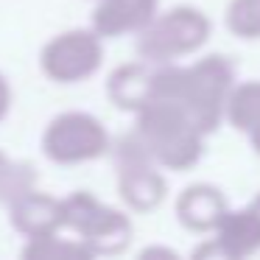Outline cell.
Segmentation results:
<instances>
[{
  "label": "cell",
  "instance_id": "15",
  "mask_svg": "<svg viewBox=\"0 0 260 260\" xmlns=\"http://www.w3.org/2000/svg\"><path fill=\"white\" fill-rule=\"evenodd\" d=\"M23 257L28 260H87L92 252L81 241H70V238H56V232L42 238H28V246L23 249Z\"/></svg>",
  "mask_w": 260,
  "mask_h": 260
},
{
  "label": "cell",
  "instance_id": "17",
  "mask_svg": "<svg viewBox=\"0 0 260 260\" xmlns=\"http://www.w3.org/2000/svg\"><path fill=\"white\" fill-rule=\"evenodd\" d=\"M9 107H12V90H9L6 79H3V76H0V120L6 118Z\"/></svg>",
  "mask_w": 260,
  "mask_h": 260
},
{
  "label": "cell",
  "instance_id": "2",
  "mask_svg": "<svg viewBox=\"0 0 260 260\" xmlns=\"http://www.w3.org/2000/svg\"><path fill=\"white\" fill-rule=\"evenodd\" d=\"M135 135L159 168L185 171L196 165L204 151V132L179 104L168 98H154L137 112Z\"/></svg>",
  "mask_w": 260,
  "mask_h": 260
},
{
  "label": "cell",
  "instance_id": "10",
  "mask_svg": "<svg viewBox=\"0 0 260 260\" xmlns=\"http://www.w3.org/2000/svg\"><path fill=\"white\" fill-rule=\"evenodd\" d=\"M157 17V0H98L92 12V28L107 37L140 34Z\"/></svg>",
  "mask_w": 260,
  "mask_h": 260
},
{
  "label": "cell",
  "instance_id": "13",
  "mask_svg": "<svg viewBox=\"0 0 260 260\" xmlns=\"http://www.w3.org/2000/svg\"><path fill=\"white\" fill-rule=\"evenodd\" d=\"M224 118L235 129L246 132L252 148L260 154V81H246V84L232 87L226 98Z\"/></svg>",
  "mask_w": 260,
  "mask_h": 260
},
{
  "label": "cell",
  "instance_id": "6",
  "mask_svg": "<svg viewBox=\"0 0 260 260\" xmlns=\"http://www.w3.org/2000/svg\"><path fill=\"white\" fill-rule=\"evenodd\" d=\"M115 168H118V190L120 199L137 213L159 207L165 199V179L159 174V165L143 146V140L132 135L120 137L115 146Z\"/></svg>",
  "mask_w": 260,
  "mask_h": 260
},
{
  "label": "cell",
  "instance_id": "5",
  "mask_svg": "<svg viewBox=\"0 0 260 260\" xmlns=\"http://www.w3.org/2000/svg\"><path fill=\"white\" fill-rule=\"evenodd\" d=\"M42 151L56 165L92 162L109 151V135L101 120L87 112H64L48 123Z\"/></svg>",
  "mask_w": 260,
  "mask_h": 260
},
{
  "label": "cell",
  "instance_id": "1",
  "mask_svg": "<svg viewBox=\"0 0 260 260\" xmlns=\"http://www.w3.org/2000/svg\"><path fill=\"white\" fill-rule=\"evenodd\" d=\"M232 87L235 68L226 56H204L190 68H154V98H168L179 104L204 135L218 129Z\"/></svg>",
  "mask_w": 260,
  "mask_h": 260
},
{
  "label": "cell",
  "instance_id": "3",
  "mask_svg": "<svg viewBox=\"0 0 260 260\" xmlns=\"http://www.w3.org/2000/svg\"><path fill=\"white\" fill-rule=\"evenodd\" d=\"M62 230H70L92 254H118L132 241L129 218L87 190L62 199Z\"/></svg>",
  "mask_w": 260,
  "mask_h": 260
},
{
  "label": "cell",
  "instance_id": "14",
  "mask_svg": "<svg viewBox=\"0 0 260 260\" xmlns=\"http://www.w3.org/2000/svg\"><path fill=\"white\" fill-rule=\"evenodd\" d=\"M37 187V171L23 159H12L0 151V204L12 207L17 199Z\"/></svg>",
  "mask_w": 260,
  "mask_h": 260
},
{
  "label": "cell",
  "instance_id": "12",
  "mask_svg": "<svg viewBox=\"0 0 260 260\" xmlns=\"http://www.w3.org/2000/svg\"><path fill=\"white\" fill-rule=\"evenodd\" d=\"M109 98L118 109L140 112L154 98V68L151 62H132L109 76Z\"/></svg>",
  "mask_w": 260,
  "mask_h": 260
},
{
  "label": "cell",
  "instance_id": "9",
  "mask_svg": "<svg viewBox=\"0 0 260 260\" xmlns=\"http://www.w3.org/2000/svg\"><path fill=\"white\" fill-rule=\"evenodd\" d=\"M226 213L230 207L224 193L213 185H190L176 199V218L190 232H215L224 224Z\"/></svg>",
  "mask_w": 260,
  "mask_h": 260
},
{
  "label": "cell",
  "instance_id": "8",
  "mask_svg": "<svg viewBox=\"0 0 260 260\" xmlns=\"http://www.w3.org/2000/svg\"><path fill=\"white\" fill-rule=\"evenodd\" d=\"M260 249V193L238 213H226L224 224L215 230V238L204 243L196 257H249Z\"/></svg>",
  "mask_w": 260,
  "mask_h": 260
},
{
  "label": "cell",
  "instance_id": "7",
  "mask_svg": "<svg viewBox=\"0 0 260 260\" xmlns=\"http://www.w3.org/2000/svg\"><path fill=\"white\" fill-rule=\"evenodd\" d=\"M101 62H104V45H101V34L95 28L64 31L42 48L40 56L42 73L51 81H59V84H76V81L90 79L101 68Z\"/></svg>",
  "mask_w": 260,
  "mask_h": 260
},
{
  "label": "cell",
  "instance_id": "4",
  "mask_svg": "<svg viewBox=\"0 0 260 260\" xmlns=\"http://www.w3.org/2000/svg\"><path fill=\"white\" fill-rule=\"evenodd\" d=\"M210 37V20L199 9L179 6L157 14L137 34V53L151 64H168L199 51Z\"/></svg>",
  "mask_w": 260,
  "mask_h": 260
},
{
  "label": "cell",
  "instance_id": "11",
  "mask_svg": "<svg viewBox=\"0 0 260 260\" xmlns=\"http://www.w3.org/2000/svg\"><path fill=\"white\" fill-rule=\"evenodd\" d=\"M12 226L25 238H42L62 230V202L34 187L12 204Z\"/></svg>",
  "mask_w": 260,
  "mask_h": 260
},
{
  "label": "cell",
  "instance_id": "16",
  "mask_svg": "<svg viewBox=\"0 0 260 260\" xmlns=\"http://www.w3.org/2000/svg\"><path fill=\"white\" fill-rule=\"evenodd\" d=\"M226 28L241 40H260V0H232L226 6Z\"/></svg>",
  "mask_w": 260,
  "mask_h": 260
}]
</instances>
